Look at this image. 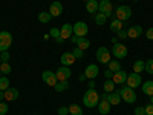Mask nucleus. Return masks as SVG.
<instances>
[{"mask_svg": "<svg viewBox=\"0 0 153 115\" xmlns=\"http://www.w3.org/2000/svg\"><path fill=\"white\" fill-rule=\"evenodd\" d=\"M98 103H100L98 92L95 91V89H87V91L84 92V95H83V105L91 109V108H97Z\"/></svg>", "mask_w": 153, "mask_h": 115, "instance_id": "f257e3e1", "label": "nucleus"}, {"mask_svg": "<svg viewBox=\"0 0 153 115\" xmlns=\"http://www.w3.org/2000/svg\"><path fill=\"white\" fill-rule=\"evenodd\" d=\"M132 17V8L127 5H121L115 9V19H118L121 22H126Z\"/></svg>", "mask_w": 153, "mask_h": 115, "instance_id": "f03ea898", "label": "nucleus"}, {"mask_svg": "<svg viewBox=\"0 0 153 115\" xmlns=\"http://www.w3.org/2000/svg\"><path fill=\"white\" fill-rule=\"evenodd\" d=\"M120 95H121V98L126 101V103H129V105H132V103L136 101V94H135L133 89L129 87V86H123L120 89Z\"/></svg>", "mask_w": 153, "mask_h": 115, "instance_id": "7ed1b4c3", "label": "nucleus"}, {"mask_svg": "<svg viewBox=\"0 0 153 115\" xmlns=\"http://www.w3.org/2000/svg\"><path fill=\"white\" fill-rule=\"evenodd\" d=\"M12 45V35L8 31H2L0 32V52L8 51Z\"/></svg>", "mask_w": 153, "mask_h": 115, "instance_id": "20e7f679", "label": "nucleus"}, {"mask_svg": "<svg viewBox=\"0 0 153 115\" xmlns=\"http://www.w3.org/2000/svg\"><path fill=\"white\" fill-rule=\"evenodd\" d=\"M143 83V78H141V75L136 74V72H132V74H127V80H126V86H129L132 89L138 87L139 84Z\"/></svg>", "mask_w": 153, "mask_h": 115, "instance_id": "39448f33", "label": "nucleus"}, {"mask_svg": "<svg viewBox=\"0 0 153 115\" xmlns=\"http://www.w3.org/2000/svg\"><path fill=\"white\" fill-rule=\"evenodd\" d=\"M97 60L100 63H103V65H107V63L110 61V52H109V49L104 48V46H101L97 49V54H95Z\"/></svg>", "mask_w": 153, "mask_h": 115, "instance_id": "423d86ee", "label": "nucleus"}, {"mask_svg": "<svg viewBox=\"0 0 153 115\" xmlns=\"http://www.w3.org/2000/svg\"><path fill=\"white\" fill-rule=\"evenodd\" d=\"M98 12L104 14L106 17H112L113 16V8H112V2H110V0H101L100 6H98Z\"/></svg>", "mask_w": 153, "mask_h": 115, "instance_id": "0eeeda50", "label": "nucleus"}, {"mask_svg": "<svg viewBox=\"0 0 153 115\" xmlns=\"http://www.w3.org/2000/svg\"><path fill=\"white\" fill-rule=\"evenodd\" d=\"M112 52H113V57L115 58H126V55H127V46L126 45H123V43H117V45H113V48H112Z\"/></svg>", "mask_w": 153, "mask_h": 115, "instance_id": "6e6552de", "label": "nucleus"}, {"mask_svg": "<svg viewBox=\"0 0 153 115\" xmlns=\"http://www.w3.org/2000/svg\"><path fill=\"white\" fill-rule=\"evenodd\" d=\"M87 32H89V26L86 25V22H76L74 25V34L76 37H86Z\"/></svg>", "mask_w": 153, "mask_h": 115, "instance_id": "1a4fd4ad", "label": "nucleus"}, {"mask_svg": "<svg viewBox=\"0 0 153 115\" xmlns=\"http://www.w3.org/2000/svg\"><path fill=\"white\" fill-rule=\"evenodd\" d=\"M55 75H57V80L58 81H66L69 80V77L72 75L69 66H60L57 71H55Z\"/></svg>", "mask_w": 153, "mask_h": 115, "instance_id": "9d476101", "label": "nucleus"}, {"mask_svg": "<svg viewBox=\"0 0 153 115\" xmlns=\"http://www.w3.org/2000/svg\"><path fill=\"white\" fill-rule=\"evenodd\" d=\"M42 78H43V81H45L48 86H52V87L58 83L57 75H55V72H52V71H45V72L42 74Z\"/></svg>", "mask_w": 153, "mask_h": 115, "instance_id": "9b49d317", "label": "nucleus"}, {"mask_svg": "<svg viewBox=\"0 0 153 115\" xmlns=\"http://www.w3.org/2000/svg\"><path fill=\"white\" fill-rule=\"evenodd\" d=\"M72 35H74V25L65 23V25L60 28V37L63 38V40H66V38H71Z\"/></svg>", "mask_w": 153, "mask_h": 115, "instance_id": "f8f14e48", "label": "nucleus"}, {"mask_svg": "<svg viewBox=\"0 0 153 115\" xmlns=\"http://www.w3.org/2000/svg\"><path fill=\"white\" fill-rule=\"evenodd\" d=\"M49 14L52 16V17H58L63 14V5L61 2H52L49 6Z\"/></svg>", "mask_w": 153, "mask_h": 115, "instance_id": "ddd939ff", "label": "nucleus"}, {"mask_svg": "<svg viewBox=\"0 0 153 115\" xmlns=\"http://www.w3.org/2000/svg\"><path fill=\"white\" fill-rule=\"evenodd\" d=\"M98 74H100V68L97 65H89L86 68V71H84V75H86L87 80H94Z\"/></svg>", "mask_w": 153, "mask_h": 115, "instance_id": "4468645a", "label": "nucleus"}, {"mask_svg": "<svg viewBox=\"0 0 153 115\" xmlns=\"http://www.w3.org/2000/svg\"><path fill=\"white\" fill-rule=\"evenodd\" d=\"M61 66H71V65H74V63H75V57H74V54L72 52H65V54H63L61 55Z\"/></svg>", "mask_w": 153, "mask_h": 115, "instance_id": "2eb2a0df", "label": "nucleus"}, {"mask_svg": "<svg viewBox=\"0 0 153 115\" xmlns=\"http://www.w3.org/2000/svg\"><path fill=\"white\" fill-rule=\"evenodd\" d=\"M141 34H143V28L139 25H133V26L127 29V37H130V38H138Z\"/></svg>", "mask_w": 153, "mask_h": 115, "instance_id": "dca6fc26", "label": "nucleus"}, {"mask_svg": "<svg viewBox=\"0 0 153 115\" xmlns=\"http://www.w3.org/2000/svg\"><path fill=\"white\" fill-rule=\"evenodd\" d=\"M113 83L115 84H123V83H126V80H127V74H126V71H118V72H113Z\"/></svg>", "mask_w": 153, "mask_h": 115, "instance_id": "f3484780", "label": "nucleus"}, {"mask_svg": "<svg viewBox=\"0 0 153 115\" xmlns=\"http://www.w3.org/2000/svg\"><path fill=\"white\" fill-rule=\"evenodd\" d=\"M121 95H120V91H113V92H110L109 94V97H107V101L110 103V106H117V105H120L121 103Z\"/></svg>", "mask_w": 153, "mask_h": 115, "instance_id": "a211bd4d", "label": "nucleus"}, {"mask_svg": "<svg viewBox=\"0 0 153 115\" xmlns=\"http://www.w3.org/2000/svg\"><path fill=\"white\" fill-rule=\"evenodd\" d=\"M97 109H98L100 115H107L110 112V103L107 100H101L98 103V106H97Z\"/></svg>", "mask_w": 153, "mask_h": 115, "instance_id": "6ab92c4d", "label": "nucleus"}, {"mask_svg": "<svg viewBox=\"0 0 153 115\" xmlns=\"http://www.w3.org/2000/svg\"><path fill=\"white\" fill-rule=\"evenodd\" d=\"M19 98V91L16 87H9L5 91V100L6 101H16Z\"/></svg>", "mask_w": 153, "mask_h": 115, "instance_id": "aec40b11", "label": "nucleus"}, {"mask_svg": "<svg viewBox=\"0 0 153 115\" xmlns=\"http://www.w3.org/2000/svg\"><path fill=\"white\" fill-rule=\"evenodd\" d=\"M98 6H100L98 0H89V2H86V11L89 14H95L98 11Z\"/></svg>", "mask_w": 153, "mask_h": 115, "instance_id": "412c9836", "label": "nucleus"}, {"mask_svg": "<svg viewBox=\"0 0 153 115\" xmlns=\"http://www.w3.org/2000/svg\"><path fill=\"white\" fill-rule=\"evenodd\" d=\"M121 29H123V22H121V20L115 19V20L110 22V31H112V32H118V31H121Z\"/></svg>", "mask_w": 153, "mask_h": 115, "instance_id": "4be33fe9", "label": "nucleus"}, {"mask_svg": "<svg viewBox=\"0 0 153 115\" xmlns=\"http://www.w3.org/2000/svg\"><path fill=\"white\" fill-rule=\"evenodd\" d=\"M143 92L146 94V95H153V81H146V83H143Z\"/></svg>", "mask_w": 153, "mask_h": 115, "instance_id": "5701e85b", "label": "nucleus"}, {"mask_svg": "<svg viewBox=\"0 0 153 115\" xmlns=\"http://www.w3.org/2000/svg\"><path fill=\"white\" fill-rule=\"evenodd\" d=\"M144 66H146V61H143V60H136V61L133 63V72L141 74V72L144 71Z\"/></svg>", "mask_w": 153, "mask_h": 115, "instance_id": "b1692460", "label": "nucleus"}, {"mask_svg": "<svg viewBox=\"0 0 153 115\" xmlns=\"http://www.w3.org/2000/svg\"><path fill=\"white\" fill-rule=\"evenodd\" d=\"M76 46H78L80 49H87L89 46H91V42H89L87 40V38L86 37H78V42H76Z\"/></svg>", "mask_w": 153, "mask_h": 115, "instance_id": "393cba45", "label": "nucleus"}, {"mask_svg": "<svg viewBox=\"0 0 153 115\" xmlns=\"http://www.w3.org/2000/svg\"><path fill=\"white\" fill-rule=\"evenodd\" d=\"M107 66H109V69H110L112 72H118V71H121V63L117 61V60H110V61L107 63Z\"/></svg>", "mask_w": 153, "mask_h": 115, "instance_id": "a878e982", "label": "nucleus"}, {"mask_svg": "<svg viewBox=\"0 0 153 115\" xmlns=\"http://www.w3.org/2000/svg\"><path fill=\"white\" fill-rule=\"evenodd\" d=\"M54 89L57 92H63V91H66V89H69V83H68V80L66 81H58L55 86H54Z\"/></svg>", "mask_w": 153, "mask_h": 115, "instance_id": "bb28decb", "label": "nucleus"}, {"mask_svg": "<svg viewBox=\"0 0 153 115\" xmlns=\"http://www.w3.org/2000/svg\"><path fill=\"white\" fill-rule=\"evenodd\" d=\"M11 86H9V80L6 78V77L5 75H2V77H0V91H6V89H9Z\"/></svg>", "mask_w": 153, "mask_h": 115, "instance_id": "cd10ccee", "label": "nucleus"}, {"mask_svg": "<svg viewBox=\"0 0 153 115\" xmlns=\"http://www.w3.org/2000/svg\"><path fill=\"white\" fill-rule=\"evenodd\" d=\"M94 20H95V23H97V25H100V26H103V25L106 23V20H107V17H106L104 14H101V12H98V14H95Z\"/></svg>", "mask_w": 153, "mask_h": 115, "instance_id": "c85d7f7f", "label": "nucleus"}, {"mask_svg": "<svg viewBox=\"0 0 153 115\" xmlns=\"http://www.w3.org/2000/svg\"><path fill=\"white\" fill-rule=\"evenodd\" d=\"M69 114L71 115H83V109L78 105H71L69 106Z\"/></svg>", "mask_w": 153, "mask_h": 115, "instance_id": "c756f323", "label": "nucleus"}, {"mask_svg": "<svg viewBox=\"0 0 153 115\" xmlns=\"http://www.w3.org/2000/svg\"><path fill=\"white\" fill-rule=\"evenodd\" d=\"M113 91H115V83H113V80H106V81H104V92L110 94V92H113Z\"/></svg>", "mask_w": 153, "mask_h": 115, "instance_id": "7c9ffc66", "label": "nucleus"}, {"mask_svg": "<svg viewBox=\"0 0 153 115\" xmlns=\"http://www.w3.org/2000/svg\"><path fill=\"white\" fill-rule=\"evenodd\" d=\"M0 71H2L3 75H8L12 71V68H11V65H9L8 61H2V65H0Z\"/></svg>", "mask_w": 153, "mask_h": 115, "instance_id": "2f4dec72", "label": "nucleus"}, {"mask_svg": "<svg viewBox=\"0 0 153 115\" xmlns=\"http://www.w3.org/2000/svg\"><path fill=\"white\" fill-rule=\"evenodd\" d=\"M51 19H52V16H51L49 12H40V14H38V20L42 23H49Z\"/></svg>", "mask_w": 153, "mask_h": 115, "instance_id": "473e14b6", "label": "nucleus"}, {"mask_svg": "<svg viewBox=\"0 0 153 115\" xmlns=\"http://www.w3.org/2000/svg\"><path fill=\"white\" fill-rule=\"evenodd\" d=\"M72 54H74V57H75L76 60H80V58H83V55H84V51L80 49L78 46H75L74 51H72Z\"/></svg>", "mask_w": 153, "mask_h": 115, "instance_id": "72a5a7b5", "label": "nucleus"}, {"mask_svg": "<svg viewBox=\"0 0 153 115\" xmlns=\"http://www.w3.org/2000/svg\"><path fill=\"white\" fill-rule=\"evenodd\" d=\"M144 71H146L147 74L153 75V58H150V60H147V61H146V66H144Z\"/></svg>", "mask_w": 153, "mask_h": 115, "instance_id": "f704fd0d", "label": "nucleus"}, {"mask_svg": "<svg viewBox=\"0 0 153 115\" xmlns=\"http://www.w3.org/2000/svg\"><path fill=\"white\" fill-rule=\"evenodd\" d=\"M8 111H9V106L6 103H3V101H0V115L8 114Z\"/></svg>", "mask_w": 153, "mask_h": 115, "instance_id": "c9c22d12", "label": "nucleus"}, {"mask_svg": "<svg viewBox=\"0 0 153 115\" xmlns=\"http://www.w3.org/2000/svg\"><path fill=\"white\" fill-rule=\"evenodd\" d=\"M49 34H51V37H52V38H55V40H57V38L60 37V29L58 28H52V29L49 31Z\"/></svg>", "mask_w": 153, "mask_h": 115, "instance_id": "e433bc0d", "label": "nucleus"}, {"mask_svg": "<svg viewBox=\"0 0 153 115\" xmlns=\"http://www.w3.org/2000/svg\"><path fill=\"white\" fill-rule=\"evenodd\" d=\"M0 58H2V61H9L11 55H9L8 51H3V52H0Z\"/></svg>", "mask_w": 153, "mask_h": 115, "instance_id": "4c0bfd02", "label": "nucleus"}, {"mask_svg": "<svg viewBox=\"0 0 153 115\" xmlns=\"http://www.w3.org/2000/svg\"><path fill=\"white\" fill-rule=\"evenodd\" d=\"M58 115H68L69 114V108H65V106H61V108H58Z\"/></svg>", "mask_w": 153, "mask_h": 115, "instance_id": "58836bf2", "label": "nucleus"}, {"mask_svg": "<svg viewBox=\"0 0 153 115\" xmlns=\"http://www.w3.org/2000/svg\"><path fill=\"white\" fill-rule=\"evenodd\" d=\"M117 34H118V35H117V37H118V40H124V38L127 37V31H124V29L118 31Z\"/></svg>", "mask_w": 153, "mask_h": 115, "instance_id": "ea45409f", "label": "nucleus"}, {"mask_svg": "<svg viewBox=\"0 0 153 115\" xmlns=\"http://www.w3.org/2000/svg\"><path fill=\"white\" fill-rule=\"evenodd\" d=\"M135 115H146V109L144 108H135Z\"/></svg>", "mask_w": 153, "mask_h": 115, "instance_id": "a19ab883", "label": "nucleus"}, {"mask_svg": "<svg viewBox=\"0 0 153 115\" xmlns=\"http://www.w3.org/2000/svg\"><path fill=\"white\" fill-rule=\"evenodd\" d=\"M144 109H146V115H153V105H147L144 106Z\"/></svg>", "mask_w": 153, "mask_h": 115, "instance_id": "79ce46f5", "label": "nucleus"}, {"mask_svg": "<svg viewBox=\"0 0 153 115\" xmlns=\"http://www.w3.org/2000/svg\"><path fill=\"white\" fill-rule=\"evenodd\" d=\"M146 37L149 38V40H153V26L147 29V32H146Z\"/></svg>", "mask_w": 153, "mask_h": 115, "instance_id": "37998d69", "label": "nucleus"}, {"mask_svg": "<svg viewBox=\"0 0 153 115\" xmlns=\"http://www.w3.org/2000/svg\"><path fill=\"white\" fill-rule=\"evenodd\" d=\"M104 77H106V78H107V80H110V78H112V77H113V72H112L110 69H107V71L104 72Z\"/></svg>", "mask_w": 153, "mask_h": 115, "instance_id": "c03bdc74", "label": "nucleus"}, {"mask_svg": "<svg viewBox=\"0 0 153 115\" xmlns=\"http://www.w3.org/2000/svg\"><path fill=\"white\" fill-rule=\"evenodd\" d=\"M87 86H89V89H95V81H94V80H91V81L87 83Z\"/></svg>", "mask_w": 153, "mask_h": 115, "instance_id": "a18cd8bd", "label": "nucleus"}, {"mask_svg": "<svg viewBox=\"0 0 153 115\" xmlns=\"http://www.w3.org/2000/svg\"><path fill=\"white\" fill-rule=\"evenodd\" d=\"M71 42H72V43H76V42H78V37H76V35L74 34V35L71 37Z\"/></svg>", "mask_w": 153, "mask_h": 115, "instance_id": "49530a36", "label": "nucleus"}, {"mask_svg": "<svg viewBox=\"0 0 153 115\" xmlns=\"http://www.w3.org/2000/svg\"><path fill=\"white\" fill-rule=\"evenodd\" d=\"M78 80H80V81H84V80H87V78H86V75H84V74H81V75L78 77Z\"/></svg>", "mask_w": 153, "mask_h": 115, "instance_id": "de8ad7c7", "label": "nucleus"}, {"mask_svg": "<svg viewBox=\"0 0 153 115\" xmlns=\"http://www.w3.org/2000/svg\"><path fill=\"white\" fill-rule=\"evenodd\" d=\"M3 100H5V92L0 91V101H3Z\"/></svg>", "mask_w": 153, "mask_h": 115, "instance_id": "09e8293b", "label": "nucleus"}, {"mask_svg": "<svg viewBox=\"0 0 153 115\" xmlns=\"http://www.w3.org/2000/svg\"><path fill=\"white\" fill-rule=\"evenodd\" d=\"M112 43L117 45V43H118V37H112Z\"/></svg>", "mask_w": 153, "mask_h": 115, "instance_id": "8fccbe9b", "label": "nucleus"}, {"mask_svg": "<svg viewBox=\"0 0 153 115\" xmlns=\"http://www.w3.org/2000/svg\"><path fill=\"white\" fill-rule=\"evenodd\" d=\"M55 42H57V43H63V42H65V40H63V38H61V37H58V38H57V40H55Z\"/></svg>", "mask_w": 153, "mask_h": 115, "instance_id": "3c124183", "label": "nucleus"}, {"mask_svg": "<svg viewBox=\"0 0 153 115\" xmlns=\"http://www.w3.org/2000/svg\"><path fill=\"white\" fill-rule=\"evenodd\" d=\"M150 105H153V95H150Z\"/></svg>", "mask_w": 153, "mask_h": 115, "instance_id": "603ef678", "label": "nucleus"}, {"mask_svg": "<svg viewBox=\"0 0 153 115\" xmlns=\"http://www.w3.org/2000/svg\"><path fill=\"white\" fill-rule=\"evenodd\" d=\"M2 75H3V74H2V71H0V77H2Z\"/></svg>", "mask_w": 153, "mask_h": 115, "instance_id": "864d4df0", "label": "nucleus"}, {"mask_svg": "<svg viewBox=\"0 0 153 115\" xmlns=\"http://www.w3.org/2000/svg\"><path fill=\"white\" fill-rule=\"evenodd\" d=\"M0 65H2V58H0Z\"/></svg>", "mask_w": 153, "mask_h": 115, "instance_id": "5fc2aeb1", "label": "nucleus"}, {"mask_svg": "<svg viewBox=\"0 0 153 115\" xmlns=\"http://www.w3.org/2000/svg\"><path fill=\"white\" fill-rule=\"evenodd\" d=\"M84 2H89V0H84Z\"/></svg>", "mask_w": 153, "mask_h": 115, "instance_id": "6e6d98bb", "label": "nucleus"}, {"mask_svg": "<svg viewBox=\"0 0 153 115\" xmlns=\"http://www.w3.org/2000/svg\"><path fill=\"white\" fill-rule=\"evenodd\" d=\"M98 2H101V0H98Z\"/></svg>", "mask_w": 153, "mask_h": 115, "instance_id": "4d7b16f0", "label": "nucleus"}, {"mask_svg": "<svg viewBox=\"0 0 153 115\" xmlns=\"http://www.w3.org/2000/svg\"><path fill=\"white\" fill-rule=\"evenodd\" d=\"M135 2H138V0H135Z\"/></svg>", "mask_w": 153, "mask_h": 115, "instance_id": "13d9d810", "label": "nucleus"}]
</instances>
